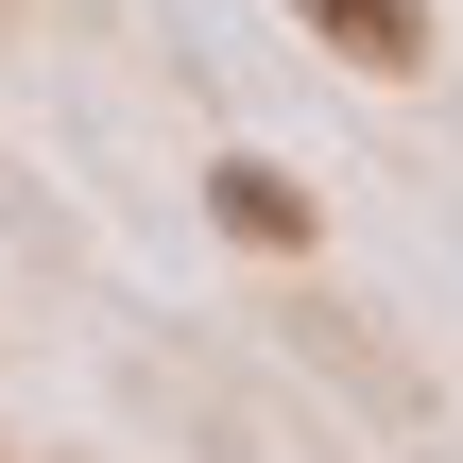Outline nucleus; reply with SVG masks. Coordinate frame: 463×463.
<instances>
[{
    "label": "nucleus",
    "instance_id": "1",
    "mask_svg": "<svg viewBox=\"0 0 463 463\" xmlns=\"http://www.w3.org/2000/svg\"><path fill=\"white\" fill-rule=\"evenodd\" d=\"M292 17H309L344 69H378V86H395V69H430V0H292Z\"/></svg>",
    "mask_w": 463,
    "mask_h": 463
},
{
    "label": "nucleus",
    "instance_id": "2",
    "mask_svg": "<svg viewBox=\"0 0 463 463\" xmlns=\"http://www.w3.org/2000/svg\"><path fill=\"white\" fill-rule=\"evenodd\" d=\"M206 206H223V241H258V258H292V241H309V189H292L275 155H223V172H206Z\"/></svg>",
    "mask_w": 463,
    "mask_h": 463
}]
</instances>
